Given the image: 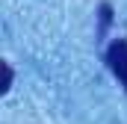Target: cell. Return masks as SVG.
I'll return each mask as SVG.
<instances>
[{"instance_id": "1", "label": "cell", "mask_w": 127, "mask_h": 124, "mask_svg": "<svg viewBox=\"0 0 127 124\" xmlns=\"http://www.w3.org/2000/svg\"><path fill=\"white\" fill-rule=\"evenodd\" d=\"M106 62L112 68V74L118 77V83L127 89V38H115L106 50Z\"/></svg>"}, {"instance_id": "2", "label": "cell", "mask_w": 127, "mask_h": 124, "mask_svg": "<svg viewBox=\"0 0 127 124\" xmlns=\"http://www.w3.org/2000/svg\"><path fill=\"white\" fill-rule=\"evenodd\" d=\"M9 86H12V68L3 65V92H9Z\"/></svg>"}]
</instances>
